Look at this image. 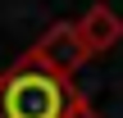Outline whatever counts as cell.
<instances>
[{"instance_id":"1","label":"cell","mask_w":123,"mask_h":118,"mask_svg":"<svg viewBox=\"0 0 123 118\" xmlns=\"http://www.w3.org/2000/svg\"><path fill=\"white\" fill-rule=\"evenodd\" d=\"M73 82L18 55L9 73H0V118H64L73 100Z\"/></svg>"},{"instance_id":"2","label":"cell","mask_w":123,"mask_h":118,"mask_svg":"<svg viewBox=\"0 0 123 118\" xmlns=\"http://www.w3.org/2000/svg\"><path fill=\"white\" fill-rule=\"evenodd\" d=\"M32 64H41V68H50V73H59V77H68L73 82V73L87 64V50H82V41H78V32H73V23H50L46 32H41V41L32 45V50H23Z\"/></svg>"},{"instance_id":"3","label":"cell","mask_w":123,"mask_h":118,"mask_svg":"<svg viewBox=\"0 0 123 118\" xmlns=\"http://www.w3.org/2000/svg\"><path fill=\"white\" fill-rule=\"evenodd\" d=\"M73 32H78V41H82L87 59H96V55L114 50V45L123 41V18L110 9V5H91L82 18H73Z\"/></svg>"},{"instance_id":"4","label":"cell","mask_w":123,"mask_h":118,"mask_svg":"<svg viewBox=\"0 0 123 118\" xmlns=\"http://www.w3.org/2000/svg\"><path fill=\"white\" fill-rule=\"evenodd\" d=\"M64 118H100V109H96L87 96H73V100H68V109H64Z\"/></svg>"}]
</instances>
